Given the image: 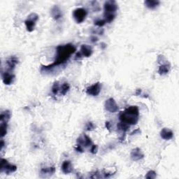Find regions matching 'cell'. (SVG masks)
<instances>
[{"instance_id": "21", "label": "cell", "mask_w": 179, "mask_h": 179, "mask_svg": "<svg viewBox=\"0 0 179 179\" xmlns=\"http://www.w3.org/2000/svg\"><path fill=\"white\" fill-rule=\"evenodd\" d=\"M117 127L119 130H121L123 132H127V131H128V129H129V125L125 123H123V122H121V123H118Z\"/></svg>"}, {"instance_id": "33", "label": "cell", "mask_w": 179, "mask_h": 179, "mask_svg": "<svg viewBox=\"0 0 179 179\" xmlns=\"http://www.w3.org/2000/svg\"><path fill=\"white\" fill-rule=\"evenodd\" d=\"M4 146V141L1 139V150H2Z\"/></svg>"}, {"instance_id": "15", "label": "cell", "mask_w": 179, "mask_h": 179, "mask_svg": "<svg viewBox=\"0 0 179 179\" xmlns=\"http://www.w3.org/2000/svg\"><path fill=\"white\" fill-rule=\"evenodd\" d=\"M18 63V59L15 56H11L6 60V64L9 66V70H13Z\"/></svg>"}, {"instance_id": "14", "label": "cell", "mask_w": 179, "mask_h": 179, "mask_svg": "<svg viewBox=\"0 0 179 179\" xmlns=\"http://www.w3.org/2000/svg\"><path fill=\"white\" fill-rule=\"evenodd\" d=\"M51 13L53 19H55L56 20H59V19H60L62 17V11H61L60 9L58 7V6L57 5L54 6L53 7L52 9H51Z\"/></svg>"}, {"instance_id": "8", "label": "cell", "mask_w": 179, "mask_h": 179, "mask_svg": "<svg viewBox=\"0 0 179 179\" xmlns=\"http://www.w3.org/2000/svg\"><path fill=\"white\" fill-rule=\"evenodd\" d=\"M101 89H102V85L100 82H97V83L87 87L86 89V93L89 95H92V96H97L101 92Z\"/></svg>"}, {"instance_id": "34", "label": "cell", "mask_w": 179, "mask_h": 179, "mask_svg": "<svg viewBox=\"0 0 179 179\" xmlns=\"http://www.w3.org/2000/svg\"><path fill=\"white\" fill-rule=\"evenodd\" d=\"M137 132H140V130H139V129H137L136 130H135V131H134V132H133L131 133V135H133L134 134H136Z\"/></svg>"}, {"instance_id": "4", "label": "cell", "mask_w": 179, "mask_h": 179, "mask_svg": "<svg viewBox=\"0 0 179 179\" xmlns=\"http://www.w3.org/2000/svg\"><path fill=\"white\" fill-rule=\"evenodd\" d=\"M73 16L77 23H81L87 16V11L85 9L78 8L74 11Z\"/></svg>"}, {"instance_id": "11", "label": "cell", "mask_w": 179, "mask_h": 179, "mask_svg": "<svg viewBox=\"0 0 179 179\" xmlns=\"http://www.w3.org/2000/svg\"><path fill=\"white\" fill-rule=\"evenodd\" d=\"M1 77H2V81L5 85H11V83H13L15 79V76L8 71L1 74Z\"/></svg>"}, {"instance_id": "30", "label": "cell", "mask_w": 179, "mask_h": 179, "mask_svg": "<svg viewBox=\"0 0 179 179\" xmlns=\"http://www.w3.org/2000/svg\"><path fill=\"white\" fill-rule=\"evenodd\" d=\"M76 150L78 152H80V153H83V148H82V146L80 145V144H79V145L76 147Z\"/></svg>"}, {"instance_id": "27", "label": "cell", "mask_w": 179, "mask_h": 179, "mask_svg": "<svg viewBox=\"0 0 179 179\" xmlns=\"http://www.w3.org/2000/svg\"><path fill=\"white\" fill-rule=\"evenodd\" d=\"M106 21H105V20H100V19H99V20H95V21L94 22V24H95V25H96V26H98V27H103L104 25L106 24Z\"/></svg>"}, {"instance_id": "26", "label": "cell", "mask_w": 179, "mask_h": 179, "mask_svg": "<svg viewBox=\"0 0 179 179\" xmlns=\"http://www.w3.org/2000/svg\"><path fill=\"white\" fill-rule=\"evenodd\" d=\"M146 178L149 179H153L156 178V173L154 171H149L147 173V174L146 175Z\"/></svg>"}, {"instance_id": "31", "label": "cell", "mask_w": 179, "mask_h": 179, "mask_svg": "<svg viewBox=\"0 0 179 179\" xmlns=\"http://www.w3.org/2000/svg\"><path fill=\"white\" fill-rule=\"evenodd\" d=\"M105 125H106V129H107L108 131H110V129H111V123H109V122H106V123H105Z\"/></svg>"}, {"instance_id": "16", "label": "cell", "mask_w": 179, "mask_h": 179, "mask_svg": "<svg viewBox=\"0 0 179 179\" xmlns=\"http://www.w3.org/2000/svg\"><path fill=\"white\" fill-rule=\"evenodd\" d=\"M62 170L63 171V173H64V174H66L71 173L72 170H73L71 162L69 160L64 161L62 165Z\"/></svg>"}, {"instance_id": "29", "label": "cell", "mask_w": 179, "mask_h": 179, "mask_svg": "<svg viewBox=\"0 0 179 179\" xmlns=\"http://www.w3.org/2000/svg\"><path fill=\"white\" fill-rule=\"evenodd\" d=\"M98 151V146L97 145H92V148L90 149V152L92 154H96Z\"/></svg>"}, {"instance_id": "3", "label": "cell", "mask_w": 179, "mask_h": 179, "mask_svg": "<svg viewBox=\"0 0 179 179\" xmlns=\"http://www.w3.org/2000/svg\"><path fill=\"white\" fill-rule=\"evenodd\" d=\"M38 20H39V16L35 13H32L27 16V18L25 21V24L28 32H31L34 31Z\"/></svg>"}, {"instance_id": "12", "label": "cell", "mask_w": 179, "mask_h": 179, "mask_svg": "<svg viewBox=\"0 0 179 179\" xmlns=\"http://www.w3.org/2000/svg\"><path fill=\"white\" fill-rule=\"evenodd\" d=\"M82 57H85V58H89L92 56V47L87 45H82L81 47V52Z\"/></svg>"}, {"instance_id": "28", "label": "cell", "mask_w": 179, "mask_h": 179, "mask_svg": "<svg viewBox=\"0 0 179 179\" xmlns=\"http://www.w3.org/2000/svg\"><path fill=\"white\" fill-rule=\"evenodd\" d=\"M85 128H86V130L87 131H92V130H93V129H95L94 124H93L92 123H91V122H88V123H87Z\"/></svg>"}, {"instance_id": "23", "label": "cell", "mask_w": 179, "mask_h": 179, "mask_svg": "<svg viewBox=\"0 0 179 179\" xmlns=\"http://www.w3.org/2000/svg\"><path fill=\"white\" fill-rule=\"evenodd\" d=\"M7 123H1V126H0V132H1V136L4 137L7 133Z\"/></svg>"}, {"instance_id": "17", "label": "cell", "mask_w": 179, "mask_h": 179, "mask_svg": "<svg viewBox=\"0 0 179 179\" xmlns=\"http://www.w3.org/2000/svg\"><path fill=\"white\" fill-rule=\"evenodd\" d=\"M170 68L171 66L169 63L161 64L159 69H158V73H159L160 75H165V74L169 73V71H170Z\"/></svg>"}, {"instance_id": "1", "label": "cell", "mask_w": 179, "mask_h": 179, "mask_svg": "<svg viewBox=\"0 0 179 179\" xmlns=\"http://www.w3.org/2000/svg\"><path fill=\"white\" fill-rule=\"evenodd\" d=\"M77 49L74 45L71 43H68L64 45H58L56 49V58L54 62L48 66H43L41 67V71L43 70H49L51 69L60 66L67 62L72 54L76 52Z\"/></svg>"}, {"instance_id": "2", "label": "cell", "mask_w": 179, "mask_h": 179, "mask_svg": "<svg viewBox=\"0 0 179 179\" xmlns=\"http://www.w3.org/2000/svg\"><path fill=\"white\" fill-rule=\"evenodd\" d=\"M139 111L136 106H131L120 113L119 119L121 122L129 125H136L139 121Z\"/></svg>"}, {"instance_id": "25", "label": "cell", "mask_w": 179, "mask_h": 179, "mask_svg": "<svg viewBox=\"0 0 179 179\" xmlns=\"http://www.w3.org/2000/svg\"><path fill=\"white\" fill-rule=\"evenodd\" d=\"M60 85H59V82L58 81L55 82V83H53V87H52L53 94L55 95H58L59 92H60Z\"/></svg>"}, {"instance_id": "6", "label": "cell", "mask_w": 179, "mask_h": 179, "mask_svg": "<svg viewBox=\"0 0 179 179\" xmlns=\"http://www.w3.org/2000/svg\"><path fill=\"white\" fill-rule=\"evenodd\" d=\"M104 13H113L115 14L116 11L118 10V4L115 1L110 0L104 3Z\"/></svg>"}, {"instance_id": "5", "label": "cell", "mask_w": 179, "mask_h": 179, "mask_svg": "<svg viewBox=\"0 0 179 179\" xmlns=\"http://www.w3.org/2000/svg\"><path fill=\"white\" fill-rule=\"evenodd\" d=\"M17 170V167L16 165H11L9 163V162L5 159L1 160V172L4 171L6 174H11V173L15 172Z\"/></svg>"}, {"instance_id": "13", "label": "cell", "mask_w": 179, "mask_h": 179, "mask_svg": "<svg viewBox=\"0 0 179 179\" xmlns=\"http://www.w3.org/2000/svg\"><path fill=\"white\" fill-rule=\"evenodd\" d=\"M160 136L163 139L170 140L174 136V133L168 128H163L160 132Z\"/></svg>"}, {"instance_id": "10", "label": "cell", "mask_w": 179, "mask_h": 179, "mask_svg": "<svg viewBox=\"0 0 179 179\" xmlns=\"http://www.w3.org/2000/svg\"><path fill=\"white\" fill-rule=\"evenodd\" d=\"M77 143L82 146H85V147H89V146L92 145V140L86 134H84L83 136H80L79 138H78Z\"/></svg>"}, {"instance_id": "24", "label": "cell", "mask_w": 179, "mask_h": 179, "mask_svg": "<svg viewBox=\"0 0 179 179\" xmlns=\"http://www.w3.org/2000/svg\"><path fill=\"white\" fill-rule=\"evenodd\" d=\"M104 18H105V21L106 22H111L113 20L115 19V14H113V13H104Z\"/></svg>"}, {"instance_id": "20", "label": "cell", "mask_w": 179, "mask_h": 179, "mask_svg": "<svg viewBox=\"0 0 179 179\" xmlns=\"http://www.w3.org/2000/svg\"><path fill=\"white\" fill-rule=\"evenodd\" d=\"M70 89V86L69 84L66 82H64V83H62L60 86V94L61 95H65L66 93L69 92Z\"/></svg>"}, {"instance_id": "19", "label": "cell", "mask_w": 179, "mask_h": 179, "mask_svg": "<svg viewBox=\"0 0 179 179\" xmlns=\"http://www.w3.org/2000/svg\"><path fill=\"white\" fill-rule=\"evenodd\" d=\"M160 3V2L159 1H156V0H146L145 1V5L148 9H154L159 6Z\"/></svg>"}, {"instance_id": "22", "label": "cell", "mask_w": 179, "mask_h": 179, "mask_svg": "<svg viewBox=\"0 0 179 179\" xmlns=\"http://www.w3.org/2000/svg\"><path fill=\"white\" fill-rule=\"evenodd\" d=\"M56 169L54 167H48V168H43L41 169V173L42 174H53L55 173Z\"/></svg>"}, {"instance_id": "7", "label": "cell", "mask_w": 179, "mask_h": 179, "mask_svg": "<svg viewBox=\"0 0 179 179\" xmlns=\"http://www.w3.org/2000/svg\"><path fill=\"white\" fill-rule=\"evenodd\" d=\"M105 108L110 113H115L118 111V106L113 98H109L105 102Z\"/></svg>"}, {"instance_id": "18", "label": "cell", "mask_w": 179, "mask_h": 179, "mask_svg": "<svg viewBox=\"0 0 179 179\" xmlns=\"http://www.w3.org/2000/svg\"><path fill=\"white\" fill-rule=\"evenodd\" d=\"M11 117V112L9 111H5L1 112V115H0V121L1 123H7Z\"/></svg>"}, {"instance_id": "9", "label": "cell", "mask_w": 179, "mask_h": 179, "mask_svg": "<svg viewBox=\"0 0 179 179\" xmlns=\"http://www.w3.org/2000/svg\"><path fill=\"white\" fill-rule=\"evenodd\" d=\"M130 157L133 161H138L143 159L144 157V155L139 148H136L132 150Z\"/></svg>"}, {"instance_id": "32", "label": "cell", "mask_w": 179, "mask_h": 179, "mask_svg": "<svg viewBox=\"0 0 179 179\" xmlns=\"http://www.w3.org/2000/svg\"><path fill=\"white\" fill-rule=\"evenodd\" d=\"M91 41H92V42H93V43L97 42V41H98V39L95 37H92V38H91Z\"/></svg>"}]
</instances>
